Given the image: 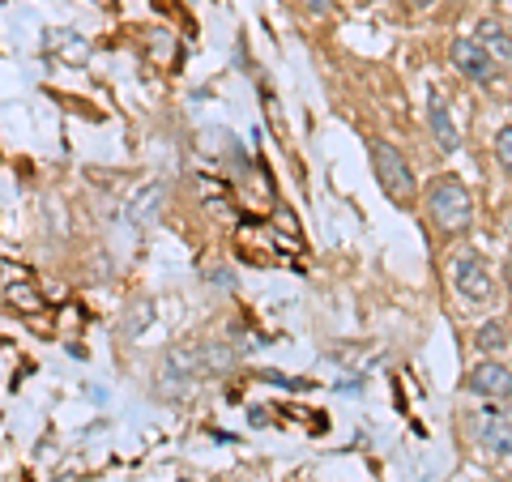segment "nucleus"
<instances>
[{"label": "nucleus", "instance_id": "f257e3e1", "mask_svg": "<svg viewBox=\"0 0 512 482\" xmlns=\"http://www.w3.org/2000/svg\"><path fill=\"white\" fill-rule=\"evenodd\" d=\"M427 214L448 235L470 231V222H474V197H470V188L461 184L457 175H440V180H431L427 184Z\"/></svg>", "mask_w": 512, "mask_h": 482}, {"label": "nucleus", "instance_id": "f03ea898", "mask_svg": "<svg viewBox=\"0 0 512 482\" xmlns=\"http://www.w3.org/2000/svg\"><path fill=\"white\" fill-rule=\"evenodd\" d=\"M197 380H210V359H205V346H175L158 363V393L163 397H184Z\"/></svg>", "mask_w": 512, "mask_h": 482}, {"label": "nucleus", "instance_id": "7ed1b4c3", "mask_svg": "<svg viewBox=\"0 0 512 482\" xmlns=\"http://www.w3.org/2000/svg\"><path fill=\"white\" fill-rule=\"evenodd\" d=\"M367 154H372V171H376V184L384 188V197L397 201V205L414 201L419 184H414V171L406 163V154L397 146H389V141H380V137L367 141Z\"/></svg>", "mask_w": 512, "mask_h": 482}, {"label": "nucleus", "instance_id": "20e7f679", "mask_svg": "<svg viewBox=\"0 0 512 482\" xmlns=\"http://www.w3.org/2000/svg\"><path fill=\"white\" fill-rule=\"evenodd\" d=\"M453 286H457L461 299L487 303L491 291H495V278H491V269H487V261L478 252H457L453 256Z\"/></svg>", "mask_w": 512, "mask_h": 482}, {"label": "nucleus", "instance_id": "39448f33", "mask_svg": "<svg viewBox=\"0 0 512 482\" xmlns=\"http://www.w3.org/2000/svg\"><path fill=\"white\" fill-rule=\"evenodd\" d=\"M448 60H453V69L466 77V82H478V86H487L495 77V69H500L478 39H453V47H448Z\"/></svg>", "mask_w": 512, "mask_h": 482}, {"label": "nucleus", "instance_id": "423d86ee", "mask_svg": "<svg viewBox=\"0 0 512 482\" xmlns=\"http://www.w3.org/2000/svg\"><path fill=\"white\" fill-rule=\"evenodd\" d=\"M466 389L478 393V397H487V401H508L512 397V367L500 363V359H483L466 376Z\"/></svg>", "mask_w": 512, "mask_h": 482}, {"label": "nucleus", "instance_id": "0eeeda50", "mask_svg": "<svg viewBox=\"0 0 512 482\" xmlns=\"http://www.w3.org/2000/svg\"><path fill=\"white\" fill-rule=\"evenodd\" d=\"M427 128H431V137H436L440 154H453L461 146L457 124H453V116H448V107H444L440 94H427Z\"/></svg>", "mask_w": 512, "mask_h": 482}, {"label": "nucleus", "instance_id": "6e6552de", "mask_svg": "<svg viewBox=\"0 0 512 482\" xmlns=\"http://www.w3.org/2000/svg\"><path fill=\"white\" fill-rule=\"evenodd\" d=\"M474 39L487 47L491 60L500 64V69H508V64H512V26H504L500 18H483V22H478Z\"/></svg>", "mask_w": 512, "mask_h": 482}, {"label": "nucleus", "instance_id": "1a4fd4ad", "mask_svg": "<svg viewBox=\"0 0 512 482\" xmlns=\"http://www.w3.org/2000/svg\"><path fill=\"white\" fill-rule=\"evenodd\" d=\"M478 436H483L491 453H512V410H483Z\"/></svg>", "mask_w": 512, "mask_h": 482}, {"label": "nucleus", "instance_id": "9d476101", "mask_svg": "<svg viewBox=\"0 0 512 482\" xmlns=\"http://www.w3.org/2000/svg\"><path fill=\"white\" fill-rule=\"evenodd\" d=\"M43 47H47V52H52L60 64H86V60H90V43L77 39L73 30H47Z\"/></svg>", "mask_w": 512, "mask_h": 482}, {"label": "nucleus", "instance_id": "9b49d317", "mask_svg": "<svg viewBox=\"0 0 512 482\" xmlns=\"http://www.w3.org/2000/svg\"><path fill=\"white\" fill-rule=\"evenodd\" d=\"M474 346L483 350L487 359H495V355H504V350L512 346V337H508V325H500V320H487L483 329L474 333Z\"/></svg>", "mask_w": 512, "mask_h": 482}, {"label": "nucleus", "instance_id": "f8f14e48", "mask_svg": "<svg viewBox=\"0 0 512 482\" xmlns=\"http://www.w3.org/2000/svg\"><path fill=\"white\" fill-rule=\"evenodd\" d=\"M158 201H163V188H146L141 197L133 201V210H128V222H137V227H146L150 222V214H158Z\"/></svg>", "mask_w": 512, "mask_h": 482}, {"label": "nucleus", "instance_id": "ddd939ff", "mask_svg": "<svg viewBox=\"0 0 512 482\" xmlns=\"http://www.w3.org/2000/svg\"><path fill=\"white\" fill-rule=\"evenodd\" d=\"M9 303H13L18 312H43V295H39L30 282H13V286H9Z\"/></svg>", "mask_w": 512, "mask_h": 482}, {"label": "nucleus", "instance_id": "4468645a", "mask_svg": "<svg viewBox=\"0 0 512 482\" xmlns=\"http://www.w3.org/2000/svg\"><path fill=\"white\" fill-rule=\"evenodd\" d=\"M495 158H500V167L512 175V124L495 133Z\"/></svg>", "mask_w": 512, "mask_h": 482}, {"label": "nucleus", "instance_id": "2eb2a0df", "mask_svg": "<svg viewBox=\"0 0 512 482\" xmlns=\"http://www.w3.org/2000/svg\"><path fill=\"white\" fill-rule=\"evenodd\" d=\"M308 5V13H316V18H325V13H333V0H303Z\"/></svg>", "mask_w": 512, "mask_h": 482}, {"label": "nucleus", "instance_id": "dca6fc26", "mask_svg": "<svg viewBox=\"0 0 512 482\" xmlns=\"http://www.w3.org/2000/svg\"><path fill=\"white\" fill-rule=\"evenodd\" d=\"M410 5H414V9H431V5H436V0H410Z\"/></svg>", "mask_w": 512, "mask_h": 482}, {"label": "nucleus", "instance_id": "f3484780", "mask_svg": "<svg viewBox=\"0 0 512 482\" xmlns=\"http://www.w3.org/2000/svg\"><path fill=\"white\" fill-rule=\"evenodd\" d=\"M504 282H508V295H512V261H508V269H504Z\"/></svg>", "mask_w": 512, "mask_h": 482}, {"label": "nucleus", "instance_id": "a211bd4d", "mask_svg": "<svg viewBox=\"0 0 512 482\" xmlns=\"http://www.w3.org/2000/svg\"><path fill=\"white\" fill-rule=\"evenodd\" d=\"M184 482H188V478H184Z\"/></svg>", "mask_w": 512, "mask_h": 482}]
</instances>
